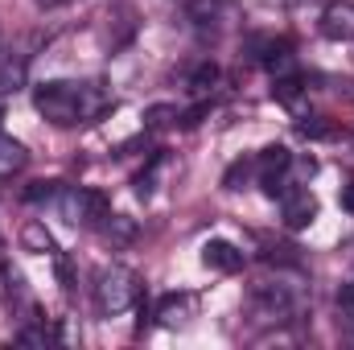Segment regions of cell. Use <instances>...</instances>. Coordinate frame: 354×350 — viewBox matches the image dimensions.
I'll return each mask as SVG.
<instances>
[{"label":"cell","instance_id":"cell-11","mask_svg":"<svg viewBox=\"0 0 354 350\" xmlns=\"http://www.w3.org/2000/svg\"><path fill=\"white\" fill-rule=\"evenodd\" d=\"M99 231H103V239L115 243V248H128V243L136 239V223H132L128 214H107V219L99 223Z\"/></svg>","mask_w":354,"mask_h":350},{"label":"cell","instance_id":"cell-2","mask_svg":"<svg viewBox=\"0 0 354 350\" xmlns=\"http://www.w3.org/2000/svg\"><path fill=\"white\" fill-rule=\"evenodd\" d=\"M309 309V293L288 280H256L248 293V317L256 326H288Z\"/></svg>","mask_w":354,"mask_h":350},{"label":"cell","instance_id":"cell-8","mask_svg":"<svg viewBox=\"0 0 354 350\" xmlns=\"http://www.w3.org/2000/svg\"><path fill=\"white\" fill-rule=\"evenodd\" d=\"M322 33L330 42H354V4L351 0H334L322 12Z\"/></svg>","mask_w":354,"mask_h":350},{"label":"cell","instance_id":"cell-20","mask_svg":"<svg viewBox=\"0 0 354 350\" xmlns=\"http://www.w3.org/2000/svg\"><path fill=\"white\" fill-rule=\"evenodd\" d=\"M338 305H342V317L354 326V284H346V288H342V301H338Z\"/></svg>","mask_w":354,"mask_h":350},{"label":"cell","instance_id":"cell-13","mask_svg":"<svg viewBox=\"0 0 354 350\" xmlns=\"http://www.w3.org/2000/svg\"><path fill=\"white\" fill-rule=\"evenodd\" d=\"M21 243H25V252H33V256H58L54 235L46 231V223H29V227L21 231Z\"/></svg>","mask_w":354,"mask_h":350},{"label":"cell","instance_id":"cell-9","mask_svg":"<svg viewBox=\"0 0 354 350\" xmlns=\"http://www.w3.org/2000/svg\"><path fill=\"white\" fill-rule=\"evenodd\" d=\"M202 264L214 268V272H239L243 268V252L227 239H206L202 243Z\"/></svg>","mask_w":354,"mask_h":350},{"label":"cell","instance_id":"cell-21","mask_svg":"<svg viewBox=\"0 0 354 350\" xmlns=\"http://www.w3.org/2000/svg\"><path fill=\"white\" fill-rule=\"evenodd\" d=\"M342 210H351L354 214V181L351 185H342Z\"/></svg>","mask_w":354,"mask_h":350},{"label":"cell","instance_id":"cell-18","mask_svg":"<svg viewBox=\"0 0 354 350\" xmlns=\"http://www.w3.org/2000/svg\"><path fill=\"white\" fill-rule=\"evenodd\" d=\"M301 132L305 136H334V124H326L322 116H305L301 120Z\"/></svg>","mask_w":354,"mask_h":350},{"label":"cell","instance_id":"cell-19","mask_svg":"<svg viewBox=\"0 0 354 350\" xmlns=\"http://www.w3.org/2000/svg\"><path fill=\"white\" fill-rule=\"evenodd\" d=\"M25 198H29V202H41V198H58V181H33V185L25 190Z\"/></svg>","mask_w":354,"mask_h":350},{"label":"cell","instance_id":"cell-1","mask_svg":"<svg viewBox=\"0 0 354 350\" xmlns=\"http://www.w3.org/2000/svg\"><path fill=\"white\" fill-rule=\"evenodd\" d=\"M111 91L103 83H41L33 91V107L54 124V128H79V124H95L107 107H111Z\"/></svg>","mask_w":354,"mask_h":350},{"label":"cell","instance_id":"cell-14","mask_svg":"<svg viewBox=\"0 0 354 350\" xmlns=\"http://www.w3.org/2000/svg\"><path fill=\"white\" fill-rule=\"evenodd\" d=\"M25 87V58H0V99Z\"/></svg>","mask_w":354,"mask_h":350},{"label":"cell","instance_id":"cell-6","mask_svg":"<svg viewBox=\"0 0 354 350\" xmlns=\"http://www.w3.org/2000/svg\"><path fill=\"white\" fill-rule=\"evenodd\" d=\"M153 317H157V326H165V330H185V326L198 317V297H194V293H165V297L157 301Z\"/></svg>","mask_w":354,"mask_h":350},{"label":"cell","instance_id":"cell-5","mask_svg":"<svg viewBox=\"0 0 354 350\" xmlns=\"http://www.w3.org/2000/svg\"><path fill=\"white\" fill-rule=\"evenodd\" d=\"M185 17L198 33H223L239 21V4L235 0H185Z\"/></svg>","mask_w":354,"mask_h":350},{"label":"cell","instance_id":"cell-3","mask_svg":"<svg viewBox=\"0 0 354 350\" xmlns=\"http://www.w3.org/2000/svg\"><path fill=\"white\" fill-rule=\"evenodd\" d=\"M136 301H140V276L132 268H124V264L99 268V276H95V305H99L103 317H120V313L136 309Z\"/></svg>","mask_w":354,"mask_h":350},{"label":"cell","instance_id":"cell-17","mask_svg":"<svg viewBox=\"0 0 354 350\" xmlns=\"http://www.w3.org/2000/svg\"><path fill=\"white\" fill-rule=\"evenodd\" d=\"M54 338H58V334H54L50 326H25V330L17 334V342H21V347H50Z\"/></svg>","mask_w":354,"mask_h":350},{"label":"cell","instance_id":"cell-22","mask_svg":"<svg viewBox=\"0 0 354 350\" xmlns=\"http://www.w3.org/2000/svg\"><path fill=\"white\" fill-rule=\"evenodd\" d=\"M33 4H41V8H58V4H66V0H33Z\"/></svg>","mask_w":354,"mask_h":350},{"label":"cell","instance_id":"cell-12","mask_svg":"<svg viewBox=\"0 0 354 350\" xmlns=\"http://www.w3.org/2000/svg\"><path fill=\"white\" fill-rule=\"evenodd\" d=\"M214 83H218V66H214V62H198V66H189V71H185V91H189V95H198V99H202V95H210Z\"/></svg>","mask_w":354,"mask_h":350},{"label":"cell","instance_id":"cell-16","mask_svg":"<svg viewBox=\"0 0 354 350\" xmlns=\"http://www.w3.org/2000/svg\"><path fill=\"white\" fill-rule=\"evenodd\" d=\"M177 120H181V111H177L174 103H157V107H149V116H145L149 128H169Z\"/></svg>","mask_w":354,"mask_h":350},{"label":"cell","instance_id":"cell-15","mask_svg":"<svg viewBox=\"0 0 354 350\" xmlns=\"http://www.w3.org/2000/svg\"><path fill=\"white\" fill-rule=\"evenodd\" d=\"M301 91L305 87H301V79H297L292 71H288V75H276V83H272V95H276L284 107H292V111H297V103H301Z\"/></svg>","mask_w":354,"mask_h":350},{"label":"cell","instance_id":"cell-10","mask_svg":"<svg viewBox=\"0 0 354 350\" xmlns=\"http://www.w3.org/2000/svg\"><path fill=\"white\" fill-rule=\"evenodd\" d=\"M25 161H29V153H25V145L21 140H12L4 128H0V177H12L25 169Z\"/></svg>","mask_w":354,"mask_h":350},{"label":"cell","instance_id":"cell-7","mask_svg":"<svg viewBox=\"0 0 354 350\" xmlns=\"http://www.w3.org/2000/svg\"><path fill=\"white\" fill-rule=\"evenodd\" d=\"M280 214H284V227L288 231H301L317 219V198L309 194V185H292L280 194Z\"/></svg>","mask_w":354,"mask_h":350},{"label":"cell","instance_id":"cell-4","mask_svg":"<svg viewBox=\"0 0 354 350\" xmlns=\"http://www.w3.org/2000/svg\"><path fill=\"white\" fill-rule=\"evenodd\" d=\"M58 210L71 227H99L111 210H107V198L99 190H87V185H62L58 190Z\"/></svg>","mask_w":354,"mask_h":350}]
</instances>
